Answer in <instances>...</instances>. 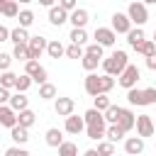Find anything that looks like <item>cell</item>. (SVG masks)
Instances as JSON below:
<instances>
[{
    "instance_id": "6da1fadb",
    "label": "cell",
    "mask_w": 156,
    "mask_h": 156,
    "mask_svg": "<svg viewBox=\"0 0 156 156\" xmlns=\"http://www.w3.org/2000/svg\"><path fill=\"white\" fill-rule=\"evenodd\" d=\"M115 88V78L110 76H98V73H88L85 76V93L90 98H98V95H107L110 90Z\"/></svg>"
},
{
    "instance_id": "7a4b0ae2",
    "label": "cell",
    "mask_w": 156,
    "mask_h": 156,
    "mask_svg": "<svg viewBox=\"0 0 156 156\" xmlns=\"http://www.w3.org/2000/svg\"><path fill=\"white\" fill-rule=\"evenodd\" d=\"M129 66V56H127V51H122V49H117V51H112L107 58H102V71H105V76H110V78H119V73L124 71Z\"/></svg>"
},
{
    "instance_id": "3957f363",
    "label": "cell",
    "mask_w": 156,
    "mask_h": 156,
    "mask_svg": "<svg viewBox=\"0 0 156 156\" xmlns=\"http://www.w3.org/2000/svg\"><path fill=\"white\" fill-rule=\"evenodd\" d=\"M127 100L129 105H139V107H146V105H154L156 102V88H132L127 90Z\"/></svg>"
},
{
    "instance_id": "277c9868",
    "label": "cell",
    "mask_w": 156,
    "mask_h": 156,
    "mask_svg": "<svg viewBox=\"0 0 156 156\" xmlns=\"http://www.w3.org/2000/svg\"><path fill=\"white\" fill-rule=\"evenodd\" d=\"M124 15L129 17V22H132V24L144 27V22L149 20V5H146V2H129V7H127V12H124Z\"/></svg>"
},
{
    "instance_id": "5b68a950",
    "label": "cell",
    "mask_w": 156,
    "mask_h": 156,
    "mask_svg": "<svg viewBox=\"0 0 156 156\" xmlns=\"http://www.w3.org/2000/svg\"><path fill=\"white\" fill-rule=\"evenodd\" d=\"M139 68L134 66V63H129L122 73H119V78H117V83L124 88V90H132V88H136V83H139Z\"/></svg>"
},
{
    "instance_id": "8992f818",
    "label": "cell",
    "mask_w": 156,
    "mask_h": 156,
    "mask_svg": "<svg viewBox=\"0 0 156 156\" xmlns=\"http://www.w3.org/2000/svg\"><path fill=\"white\" fill-rule=\"evenodd\" d=\"M46 44H49V39L41 37V34L29 37V44H27V49H29V61H39V56L46 51Z\"/></svg>"
},
{
    "instance_id": "52a82bcc",
    "label": "cell",
    "mask_w": 156,
    "mask_h": 156,
    "mask_svg": "<svg viewBox=\"0 0 156 156\" xmlns=\"http://www.w3.org/2000/svg\"><path fill=\"white\" fill-rule=\"evenodd\" d=\"M134 122H136V117H134V112H132V110H127V107H119V110H117L115 124H117V127H119L124 134L134 129Z\"/></svg>"
},
{
    "instance_id": "ba28073f",
    "label": "cell",
    "mask_w": 156,
    "mask_h": 156,
    "mask_svg": "<svg viewBox=\"0 0 156 156\" xmlns=\"http://www.w3.org/2000/svg\"><path fill=\"white\" fill-rule=\"evenodd\" d=\"M93 39H95V44H98V46H102V49H105V46H112V44L117 41V34H115L110 27H98V29H95V34H93Z\"/></svg>"
},
{
    "instance_id": "9c48e42d",
    "label": "cell",
    "mask_w": 156,
    "mask_h": 156,
    "mask_svg": "<svg viewBox=\"0 0 156 156\" xmlns=\"http://www.w3.org/2000/svg\"><path fill=\"white\" fill-rule=\"evenodd\" d=\"M134 127H136V136H141V139H146V136H151V134L156 132L151 115H139L136 122H134Z\"/></svg>"
},
{
    "instance_id": "30bf717a",
    "label": "cell",
    "mask_w": 156,
    "mask_h": 156,
    "mask_svg": "<svg viewBox=\"0 0 156 156\" xmlns=\"http://www.w3.org/2000/svg\"><path fill=\"white\" fill-rule=\"evenodd\" d=\"M115 34H127L129 29H132V22H129V17L124 15V12H115L112 15V27H110Z\"/></svg>"
},
{
    "instance_id": "8fae6325",
    "label": "cell",
    "mask_w": 156,
    "mask_h": 156,
    "mask_svg": "<svg viewBox=\"0 0 156 156\" xmlns=\"http://www.w3.org/2000/svg\"><path fill=\"white\" fill-rule=\"evenodd\" d=\"M73 107H76L73 98H56L54 100V112L58 117H71L73 115Z\"/></svg>"
},
{
    "instance_id": "7c38bea8",
    "label": "cell",
    "mask_w": 156,
    "mask_h": 156,
    "mask_svg": "<svg viewBox=\"0 0 156 156\" xmlns=\"http://www.w3.org/2000/svg\"><path fill=\"white\" fill-rule=\"evenodd\" d=\"M105 129H107V124H105V117H102V119L88 124V127H85V134H88V139H93V141H102V139H105Z\"/></svg>"
},
{
    "instance_id": "4fadbf2b",
    "label": "cell",
    "mask_w": 156,
    "mask_h": 156,
    "mask_svg": "<svg viewBox=\"0 0 156 156\" xmlns=\"http://www.w3.org/2000/svg\"><path fill=\"white\" fill-rule=\"evenodd\" d=\"M88 10L85 7H78V10H73L71 15H68V22L73 24V29H85V24H88Z\"/></svg>"
},
{
    "instance_id": "5bb4252c",
    "label": "cell",
    "mask_w": 156,
    "mask_h": 156,
    "mask_svg": "<svg viewBox=\"0 0 156 156\" xmlns=\"http://www.w3.org/2000/svg\"><path fill=\"white\" fill-rule=\"evenodd\" d=\"M0 127H17V112H12L10 105H0Z\"/></svg>"
},
{
    "instance_id": "9a60e30c",
    "label": "cell",
    "mask_w": 156,
    "mask_h": 156,
    "mask_svg": "<svg viewBox=\"0 0 156 156\" xmlns=\"http://www.w3.org/2000/svg\"><path fill=\"white\" fill-rule=\"evenodd\" d=\"M124 151H127L129 156L144 154V139H141V136H127V139H124Z\"/></svg>"
},
{
    "instance_id": "2e32d148",
    "label": "cell",
    "mask_w": 156,
    "mask_h": 156,
    "mask_svg": "<svg viewBox=\"0 0 156 156\" xmlns=\"http://www.w3.org/2000/svg\"><path fill=\"white\" fill-rule=\"evenodd\" d=\"M63 129H66L68 134H80V132L85 129V122H83V117H78V115H71V117H66V124H63Z\"/></svg>"
},
{
    "instance_id": "e0dca14e",
    "label": "cell",
    "mask_w": 156,
    "mask_h": 156,
    "mask_svg": "<svg viewBox=\"0 0 156 156\" xmlns=\"http://www.w3.org/2000/svg\"><path fill=\"white\" fill-rule=\"evenodd\" d=\"M127 41H129V46H132V49L141 46V44L146 41V34H144V29H141V27H132V29L127 32Z\"/></svg>"
},
{
    "instance_id": "ac0fdd59",
    "label": "cell",
    "mask_w": 156,
    "mask_h": 156,
    "mask_svg": "<svg viewBox=\"0 0 156 156\" xmlns=\"http://www.w3.org/2000/svg\"><path fill=\"white\" fill-rule=\"evenodd\" d=\"M44 141H46V146H54V149H58V146L63 144V132H61V129H56V127H51V129H46V134H44Z\"/></svg>"
},
{
    "instance_id": "d6986e66",
    "label": "cell",
    "mask_w": 156,
    "mask_h": 156,
    "mask_svg": "<svg viewBox=\"0 0 156 156\" xmlns=\"http://www.w3.org/2000/svg\"><path fill=\"white\" fill-rule=\"evenodd\" d=\"M49 22L54 27H61L63 22H68V12H63L58 5H54V7H49Z\"/></svg>"
},
{
    "instance_id": "ffe728a7",
    "label": "cell",
    "mask_w": 156,
    "mask_h": 156,
    "mask_svg": "<svg viewBox=\"0 0 156 156\" xmlns=\"http://www.w3.org/2000/svg\"><path fill=\"white\" fill-rule=\"evenodd\" d=\"M10 107H12V112H22V110H29V98H27L24 93H15V95L10 98Z\"/></svg>"
},
{
    "instance_id": "44dd1931",
    "label": "cell",
    "mask_w": 156,
    "mask_h": 156,
    "mask_svg": "<svg viewBox=\"0 0 156 156\" xmlns=\"http://www.w3.org/2000/svg\"><path fill=\"white\" fill-rule=\"evenodd\" d=\"M10 139L15 141V146H22V144H27V141H29V129H22V127L17 124V127H12V129H10Z\"/></svg>"
},
{
    "instance_id": "7402d4cb",
    "label": "cell",
    "mask_w": 156,
    "mask_h": 156,
    "mask_svg": "<svg viewBox=\"0 0 156 156\" xmlns=\"http://www.w3.org/2000/svg\"><path fill=\"white\" fill-rule=\"evenodd\" d=\"M10 41H12L15 46H20V44H29V32L22 29V27H15V29H10Z\"/></svg>"
},
{
    "instance_id": "603a6c76",
    "label": "cell",
    "mask_w": 156,
    "mask_h": 156,
    "mask_svg": "<svg viewBox=\"0 0 156 156\" xmlns=\"http://www.w3.org/2000/svg\"><path fill=\"white\" fill-rule=\"evenodd\" d=\"M34 122H37V115H34L32 110H22V112H17V124H20L22 129H29Z\"/></svg>"
},
{
    "instance_id": "cb8c5ba5",
    "label": "cell",
    "mask_w": 156,
    "mask_h": 156,
    "mask_svg": "<svg viewBox=\"0 0 156 156\" xmlns=\"http://www.w3.org/2000/svg\"><path fill=\"white\" fill-rule=\"evenodd\" d=\"M46 54H49L51 58H61V56L66 54V49H63V44H61L58 39H49V44H46Z\"/></svg>"
},
{
    "instance_id": "d4e9b609",
    "label": "cell",
    "mask_w": 156,
    "mask_h": 156,
    "mask_svg": "<svg viewBox=\"0 0 156 156\" xmlns=\"http://www.w3.org/2000/svg\"><path fill=\"white\" fill-rule=\"evenodd\" d=\"M0 15H5V17H17V15H20L17 2H15V0H0Z\"/></svg>"
},
{
    "instance_id": "484cf974",
    "label": "cell",
    "mask_w": 156,
    "mask_h": 156,
    "mask_svg": "<svg viewBox=\"0 0 156 156\" xmlns=\"http://www.w3.org/2000/svg\"><path fill=\"white\" fill-rule=\"evenodd\" d=\"M39 100H56V85H51L49 80L39 85Z\"/></svg>"
},
{
    "instance_id": "4316f807",
    "label": "cell",
    "mask_w": 156,
    "mask_h": 156,
    "mask_svg": "<svg viewBox=\"0 0 156 156\" xmlns=\"http://www.w3.org/2000/svg\"><path fill=\"white\" fill-rule=\"evenodd\" d=\"M105 139L110 141V144H115V141H119V139H124V132L117 127V124H110L107 129H105Z\"/></svg>"
},
{
    "instance_id": "83f0119b",
    "label": "cell",
    "mask_w": 156,
    "mask_h": 156,
    "mask_svg": "<svg viewBox=\"0 0 156 156\" xmlns=\"http://www.w3.org/2000/svg\"><path fill=\"white\" fill-rule=\"evenodd\" d=\"M68 39H71V44H76V46H83V44L88 41V32H85V29H71Z\"/></svg>"
},
{
    "instance_id": "f1b7e54d",
    "label": "cell",
    "mask_w": 156,
    "mask_h": 156,
    "mask_svg": "<svg viewBox=\"0 0 156 156\" xmlns=\"http://www.w3.org/2000/svg\"><path fill=\"white\" fill-rule=\"evenodd\" d=\"M136 54H141L144 58H151V56L156 54V44H154L151 39H146V41H144L141 46H136Z\"/></svg>"
},
{
    "instance_id": "f546056e",
    "label": "cell",
    "mask_w": 156,
    "mask_h": 156,
    "mask_svg": "<svg viewBox=\"0 0 156 156\" xmlns=\"http://www.w3.org/2000/svg\"><path fill=\"white\" fill-rule=\"evenodd\" d=\"M80 63H83V68L88 71V73H95V68L102 63L100 58H95V56H88V54H83V58H80Z\"/></svg>"
},
{
    "instance_id": "4dcf8cb0",
    "label": "cell",
    "mask_w": 156,
    "mask_h": 156,
    "mask_svg": "<svg viewBox=\"0 0 156 156\" xmlns=\"http://www.w3.org/2000/svg\"><path fill=\"white\" fill-rule=\"evenodd\" d=\"M15 80H17V73H12V71H5V73H0V88L10 90V88H15Z\"/></svg>"
},
{
    "instance_id": "1f68e13d",
    "label": "cell",
    "mask_w": 156,
    "mask_h": 156,
    "mask_svg": "<svg viewBox=\"0 0 156 156\" xmlns=\"http://www.w3.org/2000/svg\"><path fill=\"white\" fill-rule=\"evenodd\" d=\"M17 17H20V27H22V29H29L32 22H34V12H32V10H20Z\"/></svg>"
},
{
    "instance_id": "d6a6232c",
    "label": "cell",
    "mask_w": 156,
    "mask_h": 156,
    "mask_svg": "<svg viewBox=\"0 0 156 156\" xmlns=\"http://www.w3.org/2000/svg\"><path fill=\"white\" fill-rule=\"evenodd\" d=\"M29 88H32V78L24 76V73L17 76V80H15V90H17V93H27Z\"/></svg>"
},
{
    "instance_id": "836d02e7",
    "label": "cell",
    "mask_w": 156,
    "mask_h": 156,
    "mask_svg": "<svg viewBox=\"0 0 156 156\" xmlns=\"http://www.w3.org/2000/svg\"><path fill=\"white\" fill-rule=\"evenodd\" d=\"M12 58H17V61H29V49H27V44H20V46H15L12 49Z\"/></svg>"
},
{
    "instance_id": "e575fe53",
    "label": "cell",
    "mask_w": 156,
    "mask_h": 156,
    "mask_svg": "<svg viewBox=\"0 0 156 156\" xmlns=\"http://www.w3.org/2000/svg\"><path fill=\"white\" fill-rule=\"evenodd\" d=\"M100 156H115V144H110L107 139H102V141H98V149H95Z\"/></svg>"
},
{
    "instance_id": "d590c367",
    "label": "cell",
    "mask_w": 156,
    "mask_h": 156,
    "mask_svg": "<svg viewBox=\"0 0 156 156\" xmlns=\"http://www.w3.org/2000/svg\"><path fill=\"white\" fill-rule=\"evenodd\" d=\"M58 156H78V146L73 141H63L58 146Z\"/></svg>"
},
{
    "instance_id": "8d00e7d4",
    "label": "cell",
    "mask_w": 156,
    "mask_h": 156,
    "mask_svg": "<svg viewBox=\"0 0 156 156\" xmlns=\"http://www.w3.org/2000/svg\"><path fill=\"white\" fill-rule=\"evenodd\" d=\"M95 100V110L98 112H107V107L112 105V100L107 98V95H98V98H93Z\"/></svg>"
},
{
    "instance_id": "74e56055",
    "label": "cell",
    "mask_w": 156,
    "mask_h": 156,
    "mask_svg": "<svg viewBox=\"0 0 156 156\" xmlns=\"http://www.w3.org/2000/svg\"><path fill=\"white\" fill-rule=\"evenodd\" d=\"M102 51H105V49H102V46H98L95 41H93V44H88V46L83 49V54H88V56H95V58H100V61H102Z\"/></svg>"
},
{
    "instance_id": "f35d334b",
    "label": "cell",
    "mask_w": 156,
    "mask_h": 156,
    "mask_svg": "<svg viewBox=\"0 0 156 156\" xmlns=\"http://www.w3.org/2000/svg\"><path fill=\"white\" fill-rule=\"evenodd\" d=\"M98 119H102V112H98L95 107H90V110L83 115V122H85V127H88V124H93V122H98Z\"/></svg>"
},
{
    "instance_id": "ab89813d",
    "label": "cell",
    "mask_w": 156,
    "mask_h": 156,
    "mask_svg": "<svg viewBox=\"0 0 156 156\" xmlns=\"http://www.w3.org/2000/svg\"><path fill=\"white\" fill-rule=\"evenodd\" d=\"M63 56H68V58H83V46L71 44V46H66V54Z\"/></svg>"
},
{
    "instance_id": "60d3db41",
    "label": "cell",
    "mask_w": 156,
    "mask_h": 156,
    "mask_svg": "<svg viewBox=\"0 0 156 156\" xmlns=\"http://www.w3.org/2000/svg\"><path fill=\"white\" fill-rule=\"evenodd\" d=\"M46 76H49V73H46V68H44V66H39V71L32 76V83H37V85H44V83H46Z\"/></svg>"
},
{
    "instance_id": "b9f144b4",
    "label": "cell",
    "mask_w": 156,
    "mask_h": 156,
    "mask_svg": "<svg viewBox=\"0 0 156 156\" xmlns=\"http://www.w3.org/2000/svg\"><path fill=\"white\" fill-rule=\"evenodd\" d=\"M10 66H12V54H2L0 51V71L5 73V71H10Z\"/></svg>"
},
{
    "instance_id": "7bdbcfd3",
    "label": "cell",
    "mask_w": 156,
    "mask_h": 156,
    "mask_svg": "<svg viewBox=\"0 0 156 156\" xmlns=\"http://www.w3.org/2000/svg\"><path fill=\"white\" fill-rule=\"evenodd\" d=\"M5 156H32V154L22 146H10V149H5Z\"/></svg>"
},
{
    "instance_id": "ee69618b",
    "label": "cell",
    "mask_w": 156,
    "mask_h": 156,
    "mask_svg": "<svg viewBox=\"0 0 156 156\" xmlns=\"http://www.w3.org/2000/svg\"><path fill=\"white\" fill-rule=\"evenodd\" d=\"M58 7L63 10V12H73V10H78V5H76V0H58Z\"/></svg>"
},
{
    "instance_id": "f6af8a7d",
    "label": "cell",
    "mask_w": 156,
    "mask_h": 156,
    "mask_svg": "<svg viewBox=\"0 0 156 156\" xmlns=\"http://www.w3.org/2000/svg\"><path fill=\"white\" fill-rule=\"evenodd\" d=\"M37 71H39V61H27V63H24V76L32 78Z\"/></svg>"
},
{
    "instance_id": "bcb514c9",
    "label": "cell",
    "mask_w": 156,
    "mask_h": 156,
    "mask_svg": "<svg viewBox=\"0 0 156 156\" xmlns=\"http://www.w3.org/2000/svg\"><path fill=\"white\" fill-rule=\"evenodd\" d=\"M10 90H5V88H0V105H10Z\"/></svg>"
},
{
    "instance_id": "7dc6e473",
    "label": "cell",
    "mask_w": 156,
    "mask_h": 156,
    "mask_svg": "<svg viewBox=\"0 0 156 156\" xmlns=\"http://www.w3.org/2000/svg\"><path fill=\"white\" fill-rule=\"evenodd\" d=\"M2 41H10V29L0 24V44H2Z\"/></svg>"
},
{
    "instance_id": "c3c4849f",
    "label": "cell",
    "mask_w": 156,
    "mask_h": 156,
    "mask_svg": "<svg viewBox=\"0 0 156 156\" xmlns=\"http://www.w3.org/2000/svg\"><path fill=\"white\" fill-rule=\"evenodd\" d=\"M146 68H149V71H156V54H154L151 58H146Z\"/></svg>"
},
{
    "instance_id": "681fc988",
    "label": "cell",
    "mask_w": 156,
    "mask_h": 156,
    "mask_svg": "<svg viewBox=\"0 0 156 156\" xmlns=\"http://www.w3.org/2000/svg\"><path fill=\"white\" fill-rule=\"evenodd\" d=\"M83 156H100L95 149H88V151H83Z\"/></svg>"
},
{
    "instance_id": "f907efd6",
    "label": "cell",
    "mask_w": 156,
    "mask_h": 156,
    "mask_svg": "<svg viewBox=\"0 0 156 156\" xmlns=\"http://www.w3.org/2000/svg\"><path fill=\"white\" fill-rule=\"evenodd\" d=\"M151 41H154V44H156V29H154V39H151Z\"/></svg>"
},
{
    "instance_id": "816d5d0a",
    "label": "cell",
    "mask_w": 156,
    "mask_h": 156,
    "mask_svg": "<svg viewBox=\"0 0 156 156\" xmlns=\"http://www.w3.org/2000/svg\"><path fill=\"white\" fill-rule=\"evenodd\" d=\"M151 119H154V129H156V117H151Z\"/></svg>"
}]
</instances>
